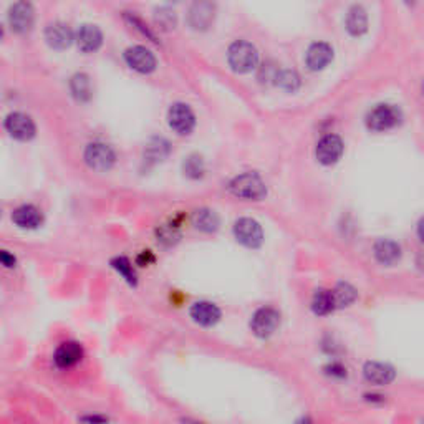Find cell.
<instances>
[{"label": "cell", "mask_w": 424, "mask_h": 424, "mask_svg": "<svg viewBox=\"0 0 424 424\" xmlns=\"http://www.w3.org/2000/svg\"><path fill=\"white\" fill-rule=\"evenodd\" d=\"M228 60L230 69H232L235 73H249L250 70H254L255 66H257L259 52L252 43L239 40L234 42L232 45L229 47Z\"/></svg>", "instance_id": "cell-1"}, {"label": "cell", "mask_w": 424, "mask_h": 424, "mask_svg": "<svg viewBox=\"0 0 424 424\" xmlns=\"http://www.w3.org/2000/svg\"><path fill=\"white\" fill-rule=\"evenodd\" d=\"M230 194L239 197V199H247V201H259L267 194V187L262 177L255 172H245L234 177L229 184Z\"/></svg>", "instance_id": "cell-2"}, {"label": "cell", "mask_w": 424, "mask_h": 424, "mask_svg": "<svg viewBox=\"0 0 424 424\" xmlns=\"http://www.w3.org/2000/svg\"><path fill=\"white\" fill-rule=\"evenodd\" d=\"M401 122V110L394 105H378L366 117V126L371 131H388Z\"/></svg>", "instance_id": "cell-3"}, {"label": "cell", "mask_w": 424, "mask_h": 424, "mask_svg": "<svg viewBox=\"0 0 424 424\" xmlns=\"http://www.w3.org/2000/svg\"><path fill=\"white\" fill-rule=\"evenodd\" d=\"M85 163L90 170L96 172L110 171L117 163V154L113 148L105 143H90L85 149Z\"/></svg>", "instance_id": "cell-4"}, {"label": "cell", "mask_w": 424, "mask_h": 424, "mask_svg": "<svg viewBox=\"0 0 424 424\" xmlns=\"http://www.w3.org/2000/svg\"><path fill=\"white\" fill-rule=\"evenodd\" d=\"M8 25L16 33H27L32 30L35 22V8L30 0H17L8 8Z\"/></svg>", "instance_id": "cell-5"}, {"label": "cell", "mask_w": 424, "mask_h": 424, "mask_svg": "<svg viewBox=\"0 0 424 424\" xmlns=\"http://www.w3.org/2000/svg\"><path fill=\"white\" fill-rule=\"evenodd\" d=\"M4 128L13 139H18V141H30L37 133L35 122L28 114L20 112L8 113L6 119H4Z\"/></svg>", "instance_id": "cell-6"}, {"label": "cell", "mask_w": 424, "mask_h": 424, "mask_svg": "<svg viewBox=\"0 0 424 424\" xmlns=\"http://www.w3.org/2000/svg\"><path fill=\"white\" fill-rule=\"evenodd\" d=\"M124 61H126L129 69L143 75L153 73L158 66V60L154 57V53L143 45L129 47L124 52Z\"/></svg>", "instance_id": "cell-7"}, {"label": "cell", "mask_w": 424, "mask_h": 424, "mask_svg": "<svg viewBox=\"0 0 424 424\" xmlns=\"http://www.w3.org/2000/svg\"><path fill=\"white\" fill-rule=\"evenodd\" d=\"M278 324H281V313L271 307H264L254 313L250 329L259 338H269V336L276 334Z\"/></svg>", "instance_id": "cell-8"}, {"label": "cell", "mask_w": 424, "mask_h": 424, "mask_svg": "<svg viewBox=\"0 0 424 424\" xmlns=\"http://www.w3.org/2000/svg\"><path fill=\"white\" fill-rule=\"evenodd\" d=\"M167 123L172 131L186 136L191 134L192 129L196 126V117L189 108V105L186 103H175L167 112Z\"/></svg>", "instance_id": "cell-9"}, {"label": "cell", "mask_w": 424, "mask_h": 424, "mask_svg": "<svg viewBox=\"0 0 424 424\" xmlns=\"http://www.w3.org/2000/svg\"><path fill=\"white\" fill-rule=\"evenodd\" d=\"M216 18L214 0H194L189 8L187 22L192 30H207Z\"/></svg>", "instance_id": "cell-10"}, {"label": "cell", "mask_w": 424, "mask_h": 424, "mask_svg": "<svg viewBox=\"0 0 424 424\" xmlns=\"http://www.w3.org/2000/svg\"><path fill=\"white\" fill-rule=\"evenodd\" d=\"M234 235L240 244L249 249H257L264 242L262 228L257 220L250 218H242L234 224Z\"/></svg>", "instance_id": "cell-11"}, {"label": "cell", "mask_w": 424, "mask_h": 424, "mask_svg": "<svg viewBox=\"0 0 424 424\" xmlns=\"http://www.w3.org/2000/svg\"><path fill=\"white\" fill-rule=\"evenodd\" d=\"M318 163L324 166H331L338 163V159L343 154V141L336 134H326L318 141L315 149Z\"/></svg>", "instance_id": "cell-12"}, {"label": "cell", "mask_w": 424, "mask_h": 424, "mask_svg": "<svg viewBox=\"0 0 424 424\" xmlns=\"http://www.w3.org/2000/svg\"><path fill=\"white\" fill-rule=\"evenodd\" d=\"M45 40L53 50H66L75 40L71 28L64 22H53L45 28Z\"/></svg>", "instance_id": "cell-13"}, {"label": "cell", "mask_w": 424, "mask_h": 424, "mask_svg": "<svg viewBox=\"0 0 424 424\" xmlns=\"http://www.w3.org/2000/svg\"><path fill=\"white\" fill-rule=\"evenodd\" d=\"M76 45L83 53H93L100 50V47L103 45V33H101L98 25L93 23H85L78 28L75 35Z\"/></svg>", "instance_id": "cell-14"}, {"label": "cell", "mask_w": 424, "mask_h": 424, "mask_svg": "<svg viewBox=\"0 0 424 424\" xmlns=\"http://www.w3.org/2000/svg\"><path fill=\"white\" fill-rule=\"evenodd\" d=\"M307 66L313 71L324 70L334 60V48L325 42H317L307 50Z\"/></svg>", "instance_id": "cell-15"}, {"label": "cell", "mask_w": 424, "mask_h": 424, "mask_svg": "<svg viewBox=\"0 0 424 424\" xmlns=\"http://www.w3.org/2000/svg\"><path fill=\"white\" fill-rule=\"evenodd\" d=\"M83 358V348L78 341H65L57 348L55 355H53V361L59 368H71L78 361Z\"/></svg>", "instance_id": "cell-16"}, {"label": "cell", "mask_w": 424, "mask_h": 424, "mask_svg": "<svg viewBox=\"0 0 424 424\" xmlns=\"http://www.w3.org/2000/svg\"><path fill=\"white\" fill-rule=\"evenodd\" d=\"M191 318L202 326H212L220 320V310L216 303L197 302L191 307Z\"/></svg>", "instance_id": "cell-17"}, {"label": "cell", "mask_w": 424, "mask_h": 424, "mask_svg": "<svg viewBox=\"0 0 424 424\" xmlns=\"http://www.w3.org/2000/svg\"><path fill=\"white\" fill-rule=\"evenodd\" d=\"M363 375L366 382L373 384H388L396 377V371L389 365L378 363V361H370V363L365 365Z\"/></svg>", "instance_id": "cell-18"}, {"label": "cell", "mask_w": 424, "mask_h": 424, "mask_svg": "<svg viewBox=\"0 0 424 424\" xmlns=\"http://www.w3.org/2000/svg\"><path fill=\"white\" fill-rule=\"evenodd\" d=\"M13 224L22 229H37L42 224V212L32 204H23L12 212Z\"/></svg>", "instance_id": "cell-19"}, {"label": "cell", "mask_w": 424, "mask_h": 424, "mask_svg": "<svg viewBox=\"0 0 424 424\" xmlns=\"http://www.w3.org/2000/svg\"><path fill=\"white\" fill-rule=\"evenodd\" d=\"M346 30L350 32V35L360 37L368 30V13L361 6H353L348 11L345 20Z\"/></svg>", "instance_id": "cell-20"}, {"label": "cell", "mask_w": 424, "mask_h": 424, "mask_svg": "<svg viewBox=\"0 0 424 424\" xmlns=\"http://www.w3.org/2000/svg\"><path fill=\"white\" fill-rule=\"evenodd\" d=\"M375 255L384 265H393L401 259V247L389 239H382L375 244Z\"/></svg>", "instance_id": "cell-21"}, {"label": "cell", "mask_w": 424, "mask_h": 424, "mask_svg": "<svg viewBox=\"0 0 424 424\" xmlns=\"http://www.w3.org/2000/svg\"><path fill=\"white\" fill-rule=\"evenodd\" d=\"M70 90H71V95L76 98V101H80V103H86V101L91 98L90 76L85 73H76L71 76Z\"/></svg>", "instance_id": "cell-22"}, {"label": "cell", "mask_w": 424, "mask_h": 424, "mask_svg": "<svg viewBox=\"0 0 424 424\" xmlns=\"http://www.w3.org/2000/svg\"><path fill=\"white\" fill-rule=\"evenodd\" d=\"M192 224L202 232H214L219 228V218L214 211L201 209L196 211L194 216H192Z\"/></svg>", "instance_id": "cell-23"}, {"label": "cell", "mask_w": 424, "mask_h": 424, "mask_svg": "<svg viewBox=\"0 0 424 424\" xmlns=\"http://www.w3.org/2000/svg\"><path fill=\"white\" fill-rule=\"evenodd\" d=\"M170 154V143L163 138H154L151 143L146 146V151H144V159L151 163H159L165 161Z\"/></svg>", "instance_id": "cell-24"}, {"label": "cell", "mask_w": 424, "mask_h": 424, "mask_svg": "<svg viewBox=\"0 0 424 424\" xmlns=\"http://www.w3.org/2000/svg\"><path fill=\"white\" fill-rule=\"evenodd\" d=\"M312 310L317 315H326L331 310H335V303H334V297H331L330 290H317L315 295H313L312 300Z\"/></svg>", "instance_id": "cell-25"}, {"label": "cell", "mask_w": 424, "mask_h": 424, "mask_svg": "<svg viewBox=\"0 0 424 424\" xmlns=\"http://www.w3.org/2000/svg\"><path fill=\"white\" fill-rule=\"evenodd\" d=\"M331 297H334L335 308H343L351 305L356 300V290L350 283H338L331 290Z\"/></svg>", "instance_id": "cell-26"}, {"label": "cell", "mask_w": 424, "mask_h": 424, "mask_svg": "<svg viewBox=\"0 0 424 424\" xmlns=\"http://www.w3.org/2000/svg\"><path fill=\"white\" fill-rule=\"evenodd\" d=\"M276 83L285 91H297L300 86V76L293 70H278Z\"/></svg>", "instance_id": "cell-27"}, {"label": "cell", "mask_w": 424, "mask_h": 424, "mask_svg": "<svg viewBox=\"0 0 424 424\" xmlns=\"http://www.w3.org/2000/svg\"><path fill=\"white\" fill-rule=\"evenodd\" d=\"M113 269L126 281L129 285H136V273L133 271V265L126 257H117L112 260Z\"/></svg>", "instance_id": "cell-28"}, {"label": "cell", "mask_w": 424, "mask_h": 424, "mask_svg": "<svg viewBox=\"0 0 424 424\" xmlns=\"http://www.w3.org/2000/svg\"><path fill=\"white\" fill-rule=\"evenodd\" d=\"M182 167H184V175L191 177V179H199L204 175V161H202V158L196 156V154L187 158Z\"/></svg>", "instance_id": "cell-29"}, {"label": "cell", "mask_w": 424, "mask_h": 424, "mask_svg": "<svg viewBox=\"0 0 424 424\" xmlns=\"http://www.w3.org/2000/svg\"><path fill=\"white\" fill-rule=\"evenodd\" d=\"M154 20H156V25H159L163 30H171V28L176 27V13L171 11V8H158L156 13H154Z\"/></svg>", "instance_id": "cell-30"}, {"label": "cell", "mask_w": 424, "mask_h": 424, "mask_svg": "<svg viewBox=\"0 0 424 424\" xmlns=\"http://www.w3.org/2000/svg\"><path fill=\"white\" fill-rule=\"evenodd\" d=\"M277 73H278V69H276V66L267 64L262 66V70H260V75H259V80L260 81H276L277 78Z\"/></svg>", "instance_id": "cell-31"}, {"label": "cell", "mask_w": 424, "mask_h": 424, "mask_svg": "<svg viewBox=\"0 0 424 424\" xmlns=\"http://www.w3.org/2000/svg\"><path fill=\"white\" fill-rule=\"evenodd\" d=\"M17 264V259L13 257V255L8 252V250H0V265H4V267L7 269H13Z\"/></svg>", "instance_id": "cell-32"}, {"label": "cell", "mask_w": 424, "mask_h": 424, "mask_svg": "<svg viewBox=\"0 0 424 424\" xmlns=\"http://www.w3.org/2000/svg\"><path fill=\"white\" fill-rule=\"evenodd\" d=\"M326 373L331 375V377H338V378H345L346 377V370L341 365H338V363L330 365L329 368H326Z\"/></svg>", "instance_id": "cell-33"}, {"label": "cell", "mask_w": 424, "mask_h": 424, "mask_svg": "<svg viewBox=\"0 0 424 424\" xmlns=\"http://www.w3.org/2000/svg\"><path fill=\"white\" fill-rule=\"evenodd\" d=\"M83 421H106V418H100V416H88V418H81Z\"/></svg>", "instance_id": "cell-34"}, {"label": "cell", "mask_w": 424, "mask_h": 424, "mask_svg": "<svg viewBox=\"0 0 424 424\" xmlns=\"http://www.w3.org/2000/svg\"><path fill=\"white\" fill-rule=\"evenodd\" d=\"M2 37H4V27L2 23H0V40H2Z\"/></svg>", "instance_id": "cell-35"}, {"label": "cell", "mask_w": 424, "mask_h": 424, "mask_svg": "<svg viewBox=\"0 0 424 424\" xmlns=\"http://www.w3.org/2000/svg\"><path fill=\"white\" fill-rule=\"evenodd\" d=\"M404 2H406V4H413L414 0H404Z\"/></svg>", "instance_id": "cell-36"}]
</instances>
